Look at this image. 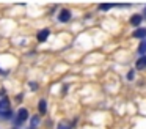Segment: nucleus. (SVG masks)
Listing matches in <instances>:
<instances>
[{
  "label": "nucleus",
  "instance_id": "9b49d317",
  "mask_svg": "<svg viewBox=\"0 0 146 129\" xmlns=\"http://www.w3.org/2000/svg\"><path fill=\"white\" fill-rule=\"evenodd\" d=\"M111 5H101L99 6V9H104V11H107V9H110Z\"/></svg>",
  "mask_w": 146,
  "mask_h": 129
},
{
  "label": "nucleus",
  "instance_id": "9d476101",
  "mask_svg": "<svg viewBox=\"0 0 146 129\" xmlns=\"http://www.w3.org/2000/svg\"><path fill=\"white\" fill-rule=\"evenodd\" d=\"M30 123H32V126L35 128V126H38V124H39V118H38V116H33L32 121H30Z\"/></svg>",
  "mask_w": 146,
  "mask_h": 129
},
{
  "label": "nucleus",
  "instance_id": "f257e3e1",
  "mask_svg": "<svg viewBox=\"0 0 146 129\" xmlns=\"http://www.w3.org/2000/svg\"><path fill=\"white\" fill-rule=\"evenodd\" d=\"M7 112H10V102H8V99L5 98V99H2L0 101V113H7Z\"/></svg>",
  "mask_w": 146,
  "mask_h": 129
},
{
  "label": "nucleus",
  "instance_id": "6e6552de",
  "mask_svg": "<svg viewBox=\"0 0 146 129\" xmlns=\"http://www.w3.org/2000/svg\"><path fill=\"white\" fill-rule=\"evenodd\" d=\"M145 68H146V57H141L137 61V69H145Z\"/></svg>",
  "mask_w": 146,
  "mask_h": 129
},
{
  "label": "nucleus",
  "instance_id": "20e7f679",
  "mask_svg": "<svg viewBox=\"0 0 146 129\" xmlns=\"http://www.w3.org/2000/svg\"><path fill=\"white\" fill-rule=\"evenodd\" d=\"M133 38H140V39H146V28H137L133 31Z\"/></svg>",
  "mask_w": 146,
  "mask_h": 129
},
{
  "label": "nucleus",
  "instance_id": "7ed1b4c3",
  "mask_svg": "<svg viewBox=\"0 0 146 129\" xmlns=\"http://www.w3.org/2000/svg\"><path fill=\"white\" fill-rule=\"evenodd\" d=\"M49 33H50V31H49V28H42L41 31H38V35H36V38H38V41H46L47 39V36H49Z\"/></svg>",
  "mask_w": 146,
  "mask_h": 129
},
{
  "label": "nucleus",
  "instance_id": "1a4fd4ad",
  "mask_svg": "<svg viewBox=\"0 0 146 129\" xmlns=\"http://www.w3.org/2000/svg\"><path fill=\"white\" fill-rule=\"evenodd\" d=\"M138 52H140V53H145V52H146V39H143L141 44L138 46Z\"/></svg>",
  "mask_w": 146,
  "mask_h": 129
},
{
  "label": "nucleus",
  "instance_id": "f03ea898",
  "mask_svg": "<svg viewBox=\"0 0 146 129\" xmlns=\"http://www.w3.org/2000/svg\"><path fill=\"white\" fill-rule=\"evenodd\" d=\"M27 118H29V110L27 109H19V112H17V121L22 123V121H25Z\"/></svg>",
  "mask_w": 146,
  "mask_h": 129
},
{
  "label": "nucleus",
  "instance_id": "0eeeda50",
  "mask_svg": "<svg viewBox=\"0 0 146 129\" xmlns=\"http://www.w3.org/2000/svg\"><path fill=\"white\" fill-rule=\"evenodd\" d=\"M38 109H39V112H41V113H46V110H47V102H46V99H41V101H39Z\"/></svg>",
  "mask_w": 146,
  "mask_h": 129
},
{
  "label": "nucleus",
  "instance_id": "f8f14e48",
  "mask_svg": "<svg viewBox=\"0 0 146 129\" xmlns=\"http://www.w3.org/2000/svg\"><path fill=\"white\" fill-rule=\"evenodd\" d=\"M133 76H135V72H133V71H130L129 74H127V79H129V80H132V79H133Z\"/></svg>",
  "mask_w": 146,
  "mask_h": 129
},
{
  "label": "nucleus",
  "instance_id": "423d86ee",
  "mask_svg": "<svg viewBox=\"0 0 146 129\" xmlns=\"http://www.w3.org/2000/svg\"><path fill=\"white\" fill-rule=\"evenodd\" d=\"M130 24H132V25H140V24H141V16H140V14H133L132 17H130Z\"/></svg>",
  "mask_w": 146,
  "mask_h": 129
},
{
  "label": "nucleus",
  "instance_id": "39448f33",
  "mask_svg": "<svg viewBox=\"0 0 146 129\" xmlns=\"http://www.w3.org/2000/svg\"><path fill=\"white\" fill-rule=\"evenodd\" d=\"M58 19H60L61 22H68V21L71 19V13L68 11V9H63V11L58 14Z\"/></svg>",
  "mask_w": 146,
  "mask_h": 129
},
{
  "label": "nucleus",
  "instance_id": "ddd939ff",
  "mask_svg": "<svg viewBox=\"0 0 146 129\" xmlns=\"http://www.w3.org/2000/svg\"><path fill=\"white\" fill-rule=\"evenodd\" d=\"M57 129H69V126H66V124H58Z\"/></svg>",
  "mask_w": 146,
  "mask_h": 129
},
{
  "label": "nucleus",
  "instance_id": "4468645a",
  "mask_svg": "<svg viewBox=\"0 0 146 129\" xmlns=\"http://www.w3.org/2000/svg\"><path fill=\"white\" fill-rule=\"evenodd\" d=\"M30 87H32L33 90H36V87H38V85H36V84H33V82H32V84H30Z\"/></svg>",
  "mask_w": 146,
  "mask_h": 129
}]
</instances>
